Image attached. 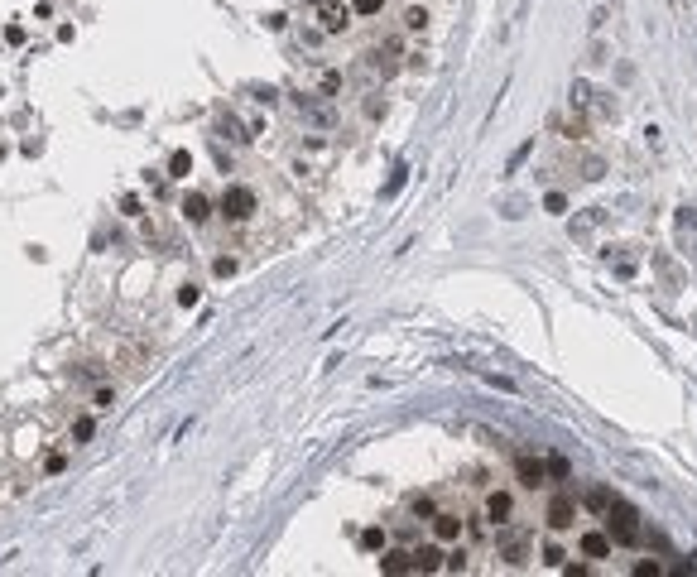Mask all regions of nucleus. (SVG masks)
<instances>
[{
    "mask_svg": "<svg viewBox=\"0 0 697 577\" xmlns=\"http://www.w3.org/2000/svg\"><path fill=\"white\" fill-rule=\"evenodd\" d=\"M606 534H611V544H635V539H640V515H635V505L611 500V505H606Z\"/></svg>",
    "mask_w": 697,
    "mask_h": 577,
    "instance_id": "obj_1",
    "label": "nucleus"
},
{
    "mask_svg": "<svg viewBox=\"0 0 697 577\" xmlns=\"http://www.w3.org/2000/svg\"><path fill=\"white\" fill-rule=\"evenodd\" d=\"M221 212H226L231 221H245L250 212H255V192L245 188V183H231V188L221 192Z\"/></svg>",
    "mask_w": 697,
    "mask_h": 577,
    "instance_id": "obj_2",
    "label": "nucleus"
},
{
    "mask_svg": "<svg viewBox=\"0 0 697 577\" xmlns=\"http://www.w3.org/2000/svg\"><path fill=\"white\" fill-rule=\"evenodd\" d=\"M543 520H548V529H572V524H577V500H572V495H553Z\"/></svg>",
    "mask_w": 697,
    "mask_h": 577,
    "instance_id": "obj_3",
    "label": "nucleus"
},
{
    "mask_svg": "<svg viewBox=\"0 0 697 577\" xmlns=\"http://www.w3.org/2000/svg\"><path fill=\"white\" fill-rule=\"evenodd\" d=\"M443 563H448L443 544H424V549H414V553H409V568H414V573H438Z\"/></svg>",
    "mask_w": 697,
    "mask_h": 577,
    "instance_id": "obj_4",
    "label": "nucleus"
},
{
    "mask_svg": "<svg viewBox=\"0 0 697 577\" xmlns=\"http://www.w3.org/2000/svg\"><path fill=\"white\" fill-rule=\"evenodd\" d=\"M577 549H582V558H611L616 544H611V534H606V529H587V534L577 539Z\"/></svg>",
    "mask_w": 697,
    "mask_h": 577,
    "instance_id": "obj_5",
    "label": "nucleus"
},
{
    "mask_svg": "<svg viewBox=\"0 0 697 577\" xmlns=\"http://www.w3.org/2000/svg\"><path fill=\"white\" fill-rule=\"evenodd\" d=\"M433 539H438V544H452V539H462V515H452V510H438V515H433Z\"/></svg>",
    "mask_w": 697,
    "mask_h": 577,
    "instance_id": "obj_6",
    "label": "nucleus"
},
{
    "mask_svg": "<svg viewBox=\"0 0 697 577\" xmlns=\"http://www.w3.org/2000/svg\"><path fill=\"white\" fill-rule=\"evenodd\" d=\"M322 29H327V34H342V29L351 25V10L347 5H337V0H322Z\"/></svg>",
    "mask_w": 697,
    "mask_h": 577,
    "instance_id": "obj_7",
    "label": "nucleus"
},
{
    "mask_svg": "<svg viewBox=\"0 0 697 577\" xmlns=\"http://www.w3.org/2000/svg\"><path fill=\"white\" fill-rule=\"evenodd\" d=\"M510 515H514V500H510V491H491V495H486V520H491V524H505Z\"/></svg>",
    "mask_w": 697,
    "mask_h": 577,
    "instance_id": "obj_8",
    "label": "nucleus"
},
{
    "mask_svg": "<svg viewBox=\"0 0 697 577\" xmlns=\"http://www.w3.org/2000/svg\"><path fill=\"white\" fill-rule=\"evenodd\" d=\"M183 217H188L192 226H197V221H207V217H212V202H207L202 192H188V197H183Z\"/></svg>",
    "mask_w": 697,
    "mask_h": 577,
    "instance_id": "obj_9",
    "label": "nucleus"
},
{
    "mask_svg": "<svg viewBox=\"0 0 697 577\" xmlns=\"http://www.w3.org/2000/svg\"><path fill=\"white\" fill-rule=\"evenodd\" d=\"M514 471H519V486H538V481H543V462H538V457H529V452L514 462Z\"/></svg>",
    "mask_w": 697,
    "mask_h": 577,
    "instance_id": "obj_10",
    "label": "nucleus"
},
{
    "mask_svg": "<svg viewBox=\"0 0 697 577\" xmlns=\"http://www.w3.org/2000/svg\"><path fill=\"white\" fill-rule=\"evenodd\" d=\"M380 573H414V568H409V553H404V549H390L385 558H380Z\"/></svg>",
    "mask_w": 697,
    "mask_h": 577,
    "instance_id": "obj_11",
    "label": "nucleus"
},
{
    "mask_svg": "<svg viewBox=\"0 0 697 577\" xmlns=\"http://www.w3.org/2000/svg\"><path fill=\"white\" fill-rule=\"evenodd\" d=\"M192 173V154L188 149H173V154H168V178H188Z\"/></svg>",
    "mask_w": 697,
    "mask_h": 577,
    "instance_id": "obj_12",
    "label": "nucleus"
},
{
    "mask_svg": "<svg viewBox=\"0 0 697 577\" xmlns=\"http://www.w3.org/2000/svg\"><path fill=\"white\" fill-rule=\"evenodd\" d=\"M361 549H385V529H376V524H371V529H361Z\"/></svg>",
    "mask_w": 697,
    "mask_h": 577,
    "instance_id": "obj_13",
    "label": "nucleus"
},
{
    "mask_svg": "<svg viewBox=\"0 0 697 577\" xmlns=\"http://www.w3.org/2000/svg\"><path fill=\"white\" fill-rule=\"evenodd\" d=\"M424 25H428V10H419V5H414V10L404 15V29H414V34H419Z\"/></svg>",
    "mask_w": 697,
    "mask_h": 577,
    "instance_id": "obj_14",
    "label": "nucleus"
},
{
    "mask_svg": "<svg viewBox=\"0 0 697 577\" xmlns=\"http://www.w3.org/2000/svg\"><path fill=\"white\" fill-rule=\"evenodd\" d=\"M92 433H97V423H92V418H78V423H73V442H87Z\"/></svg>",
    "mask_w": 697,
    "mask_h": 577,
    "instance_id": "obj_15",
    "label": "nucleus"
},
{
    "mask_svg": "<svg viewBox=\"0 0 697 577\" xmlns=\"http://www.w3.org/2000/svg\"><path fill=\"white\" fill-rule=\"evenodd\" d=\"M63 467H68V457H63V452H49V457H44V471H49V476H58Z\"/></svg>",
    "mask_w": 697,
    "mask_h": 577,
    "instance_id": "obj_16",
    "label": "nucleus"
},
{
    "mask_svg": "<svg viewBox=\"0 0 697 577\" xmlns=\"http://www.w3.org/2000/svg\"><path fill=\"white\" fill-rule=\"evenodd\" d=\"M385 0H351V15H376Z\"/></svg>",
    "mask_w": 697,
    "mask_h": 577,
    "instance_id": "obj_17",
    "label": "nucleus"
},
{
    "mask_svg": "<svg viewBox=\"0 0 697 577\" xmlns=\"http://www.w3.org/2000/svg\"><path fill=\"white\" fill-rule=\"evenodd\" d=\"M563 558H567V553L558 549V544H548V549H543V563H548V568H563Z\"/></svg>",
    "mask_w": 697,
    "mask_h": 577,
    "instance_id": "obj_18",
    "label": "nucleus"
},
{
    "mask_svg": "<svg viewBox=\"0 0 697 577\" xmlns=\"http://www.w3.org/2000/svg\"><path fill=\"white\" fill-rule=\"evenodd\" d=\"M197 299H202V289H197V284H183V294H178V303H183V308H192Z\"/></svg>",
    "mask_w": 697,
    "mask_h": 577,
    "instance_id": "obj_19",
    "label": "nucleus"
},
{
    "mask_svg": "<svg viewBox=\"0 0 697 577\" xmlns=\"http://www.w3.org/2000/svg\"><path fill=\"white\" fill-rule=\"evenodd\" d=\"M212 270H216V279H226V275H236V260H231V255H221Z\"/></svg>",
    "mask_w": 697,
    "mask_h": 577,
    "instance_id": "obj_20",
    "label": "nucleus"
},
{
    "mask_svg": "<svg viewBox=\"0 0 697 577\" xmlns=\"http://www.w3.org/2000/svg\"><path fill=\"white\" fill-rule=\"evenodd\" d=\"M443 568H452V573H467V553H462V549L448 553V563H443Z\"/></svg>",
    "mask_w": 697,
    "mask_h": 577,
    "instance_id": "obj_21",
    "label": "nucleus"
},
{
    "mask_svg": "<svg viewBox=\"0 0 697 577\" xmlns=\"http://www.w3.org/2000/svg\"><path fill=\"white\" fill-rule=\"evenodd\" d=\"M587 505H591V510H606V505H611V495H606V491H591Z\"/></svg>",
    "mask_w": 697,
    "mask_h": 577,
    "instance_id": "obj_22",
    "label": "nucleus"
},
{
    "mask_svg": "<svg viewBox=\"0 0 697 577\" xmlns=\"http://www.w3.org/2000/svg\"><path fill=\"white\" fill-rule=\"evenodd\" d=\"M548 212H567V197H563V192H548Z\"/></svg>",
    "mask_w": 697,
    "mask_h": 577,
    "instance_id": "obj_23",
    "label": "nucleus"
},
{
    "mask_svg": "<svg viewBox=\"0 0 697 577\" xmlns=\"http://www.w3.org/2000/svg\"><path fill=\"white\" fill-rule=\"evenodd\" d=\"M635 573H640V577H659L664 568H659V563H635Z\"/></svg>",
    "mask_w": 697,
    "mask_h": 577,
    "instance_id": "obj_24",
    "label": "nucleus"
}]
</instances>
